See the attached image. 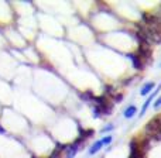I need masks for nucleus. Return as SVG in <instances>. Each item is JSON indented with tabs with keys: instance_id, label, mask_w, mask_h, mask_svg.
<instances>
[{
	"instance_id": "6",
	"label": "nucleus",
	"mask_w": 161,
	"mask_h": 158,
	"mask_svg": "<svg viewBox=\"0 0 161 158\" xmlns=\"http://www.w3.org/2000/svg\"><path fill=\"white\" fill-rule=\"evenodd\" d=\"M160 89H161V85H160V86H158V88H157V89H156V90H154V92H153V95H151V96H150V97H148V99H147V100H146V103H144V105H143V109H142V114H143V113H144V112H146V110H147V107H148V106H150V103H151V102H153V99H154V97H156V96H157V95H158Z\"/></svg>"
},
{
	"instance_id": "12",
	"label": "nucleus",
	"mask_w": 161,
	"mask_h": 158,
	"mask_svg": "<svg viewBox=\"0 0 161 158\" xmlns=\"http://www.w3.org/2000/svg\"><path fill=\"white\" fill-rule=\"evenodd\" d=\"M160 106H161V96L158 97V99H157L156 100V103H154V107H156V109H158L160 107Z\"/></svg>"
},
{
	"instance_id": "10",
	"label": "nucleus",
	"mask_w": 161,
	"mask_h": 158,
	"mask_svg": "<svg viewBox=\"0 0 161 158\" xmlns=\"http://www.w3.org/2000/svg\"><path fill=\"white\" fill-rule=\"evenodd\" d=\"M80 97H82V99H85V100H93V99H95L93 93H92L91 90H88V92H85V93H82V95H80Z\"/></svg>"
},
{
	"instance_id": "7",
	"label": "nucleus",
	"mask_w": 161,
	"mask_h": 158,
	"mask_svg": "<svg viewBox=\"0 0 161 158\" xmlns=\"http://www.w3.org/2000/svg\"><path fill=\"white\" fill-rule=\"evenodd\" d=\"M154 86H156V85H154V82H148V83H146V85L142 88V90H140V93H142L143 96H146V95H148L151 90H153V89H154Z\"/></svg>"
},
{
	"instance_id": "3",
	"label": "nucleus",
	"mask_w": 161,
	"mask_h": 158,
	"mask_svg": "<svg viewBox=\"0 0 161 158\" xmlns=\"http://www.w3.org/2000/svg\"><path fill=\"white\" fill-rule=\"evenodd\" d=\"M137 54L142 57L143 61H147V59H150V58H151V54H153L150 44H146V42H140V45H139V52H137Z\"/></svg>"
},
{
	"instance_id": "8",
	"label": "nucleus",
	"mask_w": 161,
	"mask_h": 158,
	"mask_svg": "<svg viewBox=\"0 0 161 158\" xmlns=\"http://www.w3.org/2000/svg\"><path fill=\"white\" fill-rule=\"evenodd\" d=\"M136 113H137V107H136V106H129V107L125 110V117L130 119V117H133Z\"/></svg>"
},
{
	"instance_id": "5",
	"label": "nucleus",
	"mask_w": 161,
	"mask_h": 158,
	"mask_svg": "<svg viewBox=\"0 0 161 158\" xmlns=\"http://www.w3.org/2000/svg\"><path fill=\"white\" fill-rule=\"evenodd\" d=\"M79 144H76V143H74V144H69L65 147V153H67V158H74L75 157V154L78 153L79 150Z\"/></svg>"
},
{
	"instance_id": "11",
	"label": "nucleus",
	"mask_w": 161,
	"mask_h": 158,
	"mask_svg": "<svg viewBox=\"0 0 161 158\" xmlns=\"http://www.w3.org/2000/svg\"><path fill=\"white\" fill-rule=\"evenodd\" d=\"M110 143H112V136H106L102 140V144H110Z\"/></svg>"
},
{
	"instance_id": "1",
	"label": "nucleus",
	"mask_w": 161,
	"mask_h": 158,
	"mask_svg": "<svg viewBox=\"0 0 161 158\" xmlns=\"http://www.w3.org/2000/svg\"><path fill=\"white\" fill-rule=\"evenodd\" d=\"M95 102H96V107L99 109L102 113H110L112 107H113V103H110V100L105 96H99V97H95Z\"/></svg>"
},
{
	"instance_id": "13",
	"label": "nucleus",
	"mask_w": 161,
	"mask_h": 158,
	"mask_svg": "<svg viewBox=\"0 0 161 158\" xmlns=\"http://www.w3.org/2000/svg\"><path fill=\"white\" fill-rule=\"evenodd\" d=\"M109 130H113V126H109V127H105V128H102V133H105V131H109Z\"/></svg>"
},
{
	"instance_id": "4",
	"label": "nucleus",
	"mask_w": 161,
	"mask_h": 158,
	"mask_svg": "<svg viewBox=\"0 0 161 158\" xmlns=\"http://www.w3.org/2000/svg\"><path fill=\"white\" fill-rule=\"evenodd\" d=\"M129 58L133 62V67L136 68V69L142 71L143 68H144V61L142 59V57H140L139 54H129Z\"/></svg>"
},
{
	"instance_id": "9",
	"label": "nucleus",
	"mask_w": 161,
	"mask_h": 158,
	"mask_svg": "<svg viewBox=\"0 0 161 158\" xmlns=\"http://www.w3.org/2000/svg\"><path fill=\"white\" fill-rule=\"evenodd\" d=\"M102 145H103V144H102V141H96V143H95V144L91 147L89 153H91V154H96L97 151H99L100 148H102Z\"/></svg>"
},
{
	"instance_id": "14",
	"label": "nucleus",
	"mask_w": 161,
	"mask_h": 158,
	"mask_svg": "<svg viewBox=\"0 0 161 158\" xmlns=\"http://www.w3.org/2000/svg\"><path fill=\"white\" fill-rule=\"evenodd\" d=\"M4 133H6V130L2 127V126H0V134H4Z\"/></svg>"
},
{
	"instance_id": "2",
	"label": "nucleus",
	"mask_w": 161,
	"mask_h": 158,
	"mask_svg": "<svg viewBox=\"0 0 161 158\" xmlns=\"http://www.w3.org/2000/svg\"><path fill=\"white\" fill-rule=\"evenodd\" d=\"M146 130H147V133H153V134L161 133V114L156 116L154 119H151L150 122L147 123Z\"/></svg>"
}]
</instances>
